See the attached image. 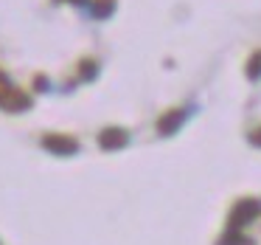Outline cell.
<instances>
[{"instance_id":"2","label":"cell","mask_w":261,"mask_h":245,"mask_svg":"<svg viewBox=\"0 0 261 245\" xmlns=\"http://www.w3.org/2000/svg\"><path fill=\"white\" fill-rule=\"evenodd\" d=\"M258 203L255 200H244V203H239L236 209H233V217H230V228L227 231H239V226H244V222H250L255 214H258Z\"/></svg>"},{"instance_id":"6","label":"cell","mask_w":261,"mask_h":245,"mask_svg":"<svg viewBox=\"0 0 261 245\" xmlns=\"http://www.w3.org/2000/svg\"><path fill=\"white\" fill-rule=\"evenodd\" d=\"M253 144H258V147H261V130L253 132Z\"/></svg>"},{"instance_id":"5","label":"cell","mask_w":261,"mask_h":245,"mask_svg":"<svg viewBox=\"0 0 261 245\" xmlns=\"http://www.w3.org/2000/svg\"><path fill=\"white\" fill-rule=\"evenodd\" d=\"M247 76H250V79H258V76H261V51L247 62Z\"/></svg>"},{"instance_id":"4","label":"cell","mask_w":261,"mask_h":245,"mask_svg":"<svg viewBox=\"0 0 261 245\" xmlns=\"http://www.w3.org/2000/svg\"><path fill=\"white\" fill-rule=\"evenodd\" d=\"M186 119V113H169V119H163L160 121V132H171V130H177V124Z\"/></svg>"},{"instance_id":"3","label":"cell","mask_w":261,"mask_h":245,"mask_svg":"<svg viewBox=\"0 0 261 245\" xmlns=\"http://www.w3.org/2000/svg\"><path fill=\"white\" fill-rule=\"evenodd\" d=\"M101 144H104V147H124V144H126V132L124 130H107L101 136Z\"/></svg>"},{"instance_id":"1","label":"cell","mask_w":261,"mask_h":245,"mask_svg":"<svg viewBox=\"0 0 261 245\" xmlns=\"http://www.w3.org/2000/svg\"><path fill=\"white\" fill-rule=\"evenodd\" d=\"M0 107H6V110H25L29 107V99L20 96V91L9 87L3 76H0Z\"/></svg>"}]
</instances>
